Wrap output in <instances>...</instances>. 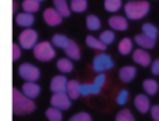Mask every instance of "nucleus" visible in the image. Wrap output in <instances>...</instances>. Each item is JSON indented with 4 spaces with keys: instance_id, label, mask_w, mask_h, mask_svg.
I'll return each mask as SVG.
<instances>
[{
    "instance_id": "8",
    "label": "nucleus",
    "mask_w": 159,
    "mask_h": 121,
    "mask_svg": "<svg viewBox=\"0 0 159 121\" xmlns=\"http://www.w3.org/2000/svg\"><path fill=\"white\" fill-rule=\"evenodd\" d=\"M50 106L59 109V110H69V109L71 107V99L69 97L67 92L55 93L50 97Z\"/></svg>"
},
{
    "instance_id": "40",
    "label": "nucleus",
    "mask_w": 159,
    "mask_h": 121,
    "mask_svg": "<svg viewBox=\"0 0 159 121\" xmlns=\"http://www.w3.org/2000/svg\"><path fill=\"white\" fill-rule=\"evenodd\" d=\"M36 2H38V3H41V2H43V0H36Z\"/></svg>"
},
{
    "instance_id": "17",
    "label": "nucleus",
    "mask_w": 159,
    "mask_h": 121,
    "mask_svg": "<svg viewBox=\"0 0 159 121\" xmlns=\"http://www.w3.org/2000/svg\"><path fill=\"white\" fill-rule=\"evenodd\" d=\"M64 53L67 54V57H69L70 60H80V57H81L80 47L74 41H70V43L67 45V47L64 49Z\"/></svg>"
},
{
    "instance_id": "30",
    "label": "nucleus",
    "mask_w": 159,
    "mask_h": 121,
    "mask_svg": "<svg viewBox=\"0 0 159 121\" xmlns=\"http://www.w3.org/2000/svg\"><path fill=\"white\" fill-rule=\"evenodd\" d=\"M143 33H144V35H147L148 38H151V39H157V36H158V28L155 27V25L147 22V24L143 25Z\"/></svg>"
},
{
    "instance_id": "4",
    "label": "nucleus",
    "mask_w": 159,
    "mask_h": 121,
    "mask_svg": "<svg viewBox=\"0 0 159 121\" xmlns=\"http://www.w3.org/2000/svg\"><path fill=\"white\" fill-rule=\"evenodd\" d=\"M105 82H106V75L99 74L98 77L93 80L92 84H81V86H80V93H81V96L98 95V93H101Z\"/></svg>"
},
{
    "instance_id": "16",
    "label": "nucleus",
    "mask_w": 159,
    "mask_h": 121,
    "mask_svg": "<svg viewBox=\"0 0 159 121\" xmlns=\"http://www.w3.org/2000/svg\"><path fill=\"white\" fill-rule=\"evenodd\" d=\"M135 74H137V70H135L134 67L126 66V67H123V68H120V71H119V78H120L123 82H131V81L134 80Z\"/></svg>"
},
{
    "instance_id": "28",
    "label": "nucleus",
    "mask_w": 159,
    "mask_h": 121,
    "mask_svg": "<svg viewBox=\"0 0 159 121\" xmlns=\"http://www.w3.org/2000/svg\"><path fill=\"white\" fill-rule=\"evenodd\" d=\"M121 0H105V10L109 13H116L121 8Z\"/></svg>"
},
{
    "instance_id": "36",
    "label": "nucleus",
    "mask_w": 159,
    "mask_h": 121,
    "mask_svg": "<svg viewBox=\"0 0 159 121\" xmlns=\"http://www.w3.org/2000/svg\"><path fill=\"white\" fill-rule=\"evenodd\" d=\"M21 57V46L20 45H13V60L17 61Z\"/></svg>"
},
{
    "instance_id": "39",
    "label": "nucleus",
    "mask_w": 159,
    "mask_h": 121,
    "mask_svg": "<svg viewBox=\"0 0 159 121\" xmlns=\"http://www.w3.org/2000/svg\"><path fill=\"white\" fill-rule=\"evenodd\" d=\"M13 10L16 11L17 10V2H14V6H13Z\"/></svg>"
},
{
    "instance_id": "19",
    "label": "nucleus",
    "mask_w": 159,
    "mask_h": 121,
    "mask_svg": "<svg viewBox=\"0 0 159 121\" xmlns=\"http://www.w3.org/2000/svg\"><path fill=\"white\" fill-rule=\"evenodd\" d=\"M80 86H81V84L78 82V81L73 80V81H69V84H67V95H69V97L71 100L77 99V97L81 96V93H80Z\"/></svg>"
},
{
    "instance_id": "31",
    "label": "nucleus",
    "mask_w": 159,
    "mask_h": 121,
    "mask_svg": "<svg viewBox=\"0 0 159 121\" xmlns=\"http://www.w3.org/2000/svg\"><path fill=\"white\" fill-rule=\"evenodd\" d=\"M46 117L49 121H61L63 120V116H61V110L56 107H49L46 110Z\"/></svg>"
},
{
    "instance_id": "38",
    "label": "nucleus",
    "mask_w": 159,
    "mask_h": 121,
    "mask_svg": "<svg viewBox=\"0 0 159 121\" xmlns=\"http://www.w3.org/2000/svg\"><path fill=\"white\" fill-rule=\"evenodd\" d=\"M151 71H152V74H154V75H159V58H158V60H155L154 63H152Z\"/></svg>"
},
{
    "instance_id": "2",
    "label": "nucleus",
    "mask_w": 159,
    "mask_h": 121,
    "mask_svg": "<svg viewBox=\"0 0 159 121\" xmlns=\"http://www.w3.org/2000/svg\"><path fill=\"white\" fill-rule=\"evenodd\" d=\"M149 11V3L148 2H129L124 6V13L127 18L130 19H141L148 14Z\"/></svg>"
},
{
    "instance_id": "22",
    "label": "nucleus",
    "mask_w": 159,
    "mask_h": 121,
    "mask_svg": "<svg viewBox=\"0 0 159 121\" xmlns=\"http://www.w3.org/2000/svg\"><path fill=\"white\" fill-rule=\"evenodd\" d=\"M69 43H70V39L66 35H61V33H56L52 38V45L55 47H59V49H66Z\"/></svg>"
},
{
    "instance_id": "9",
    "label": "nucleus",
    "mask_w": 159,
    "mask_h": 121,
    "mask_svg": "<svg viewBox=\"0 0 159 121\" xmlns=\"http://www.w3.org/2000/svg\"><path fill=\"white\" fill-rule=\"evenodd\" d=\"M67 84H69V80H67L64 75H56V77H53L52 81H50V91H52L53 93L66 92Z\"/></svg>"
},
{
    "instance_id": "37",
    "label": "nucleus",
    "mask_w": 159,
    "mask_h": 121,
    "mask_svg": "<svg viewBox=\"0 0 159 121\" xmlns=\"http://www.w3.org/2000/svg\"><path fill=\"white\" fill-rule=\"evenodd\" d=\"M151 116L155 121H159V106H152L151 107Z\"/></svg>"
},
{
    "instance_id": "35",
    "label": "nucleus",
    "mask_w": 159,
    "mask_h": 121,
    "mask_svg": "<svg viewBox=\"0 0 159 121\" xmlns=\"http://www.w3.org/2000/svg\"><path fill=\"white\" fill-rule=\"evenodd\" d=\"M69 121H92V119H91V116L88 113H84V111H81V113L74 114V116H73Z\"/></svg>"
},
{
    "instance_id": "3",
    "label": "nucleus",
    "mask_w": 159,
    "mask_h": 121,
    "mask_svg": "<svg viewBox=\"0 0 159 121\" xmlns=\"http://www.w3.org/2000/svg\"><path fill=\"white\" fill-rule=\"evenodd\" d=\"M34 56L39 61H50L55 58L56 50L50 42H39L34 47Z\"/></svg>"
},
{
    "instance_id": "7",
    "label": "nucleus",
    "mask_w": 159,
    "mask_h": 121,
    "mask_svg": "<svg viewBox=\"0 0 159 121\" xmlns=\"http://www.w3.org/2000/svg\"><path fill=\"white\" fill-rule=\"evenodd\" d=\"M18 74L22 80H25L27 82H36L41 78V71L38 67L32 66L30 63H24L20 66L18 68Z\"/></svg>"
},
{
    "instance_id": "29",
    "label": "nucleus",
    "mask_w": 159,
    "mask_h": 121,
    "mask_svg": "<svg viewBox=\"0 0 159 121\" xmlns=\"http://www.w3.org/2000/svg\"><path fill=\"white\" fill-rule=\"evenodd\" d=\"M87 28L89 31H98L101 28V19L96 15L91 14V15L87 17Z\"/></svg>"
},
{
    "instance_id": "25",
    "label": "nucleus",
    "mask_w": 159,
    "mask_h": 121,
    "mask_svg": "<svg viewBox=\"0 0 159 121\" xmlns=\"http://www.w3.org/2000/svg\"><path fill=\"white\" fill-rule=\"evenodd\" d=\"M21 6H22V10L30 14H34L39 10V3L36 0H24Z\"/></svg>"
},
{
    "instance_id": "14",
    "label": "nucleus",
    "mask_w": 159,
    "mask_h": 121,
    "mask_svg": "<svg viewBox=\"0 0 159 121\" xmlns=\"http://www.w3.org/2000/svg\"><path fill=\"white\" fill-rule=\"evenodd\" d=\"M109 27L116 31H126L129 28V24H127V19L124 17L115 15L109 18Z\"/></svg>"
},
{
    "instance_id": "33",
    "label": "nucleus",
    "mask_w": 159,
    "mask_h": 121,
    "mask_svg": "<svg viewBox=\"0 0 159 121\" xmlns=\"http://www.w3.org/2000/svg\"><path fill=\"white\" fill-rule=\"evenodd\" d=\"M99 39H101V42H103L107 46V45L113 43V41H115V33H113V31H103V32L101 33V36H99Z\"/></svg>"
},
{
    "instance_id": "34",
    "label": "nucleus",
    "mask_w": 159,
    "mask_h": 121,
    "mask_svg": "<svg viewBox=\"0 0 159 121\" xmlns=\"http://www.w3.org/2000/svg\"><path fill=\"white\" fill-rule=\"evenodd\" d=\"M127 100H129V92H127L126 89H123V91H120L119 95L116 96V103L120 105V106H123V105L127 103Z\"/></svg>"
},
{
    "instance_id": "11",
    "label": "nucleus",
    "mask_w": 159,
    "mask_h": 121,
    "mask_svg": "<svg viewBox=\"0 0 159 121\" xmlns=\"http://www.w3.org/2000/svg\"><path fill=\"white\" fill-rule=\"evenodd\" d=\"M34 22H35V18H34V15L32 14H30V13H18V14H16V24L17 25H20V27H22V28H31L34 25Z\"/></svg>"
},
{
    "instance_id": "32",
    "label": "nucleus",
    "mask_w": 159,
    "mask_h": 121,
    "mask_svg": "<svg viewBox=\"0 0 159 121\" xmlns=\"http://www.w3.org/2000/svg\"><path fill=\"white\" fill-rule=\"evenodd\" d=\"M116 121H135L134 116L131 114V111L124 109V110L119 111L117 116H116Z\"/></svg>"
},
{
    "instance_id": "24",
    "label": "nucleus",
    "mask_w": 159,
    "mask_h": 121,
    "mask_svg": "<svg viewBox=\"0 0 159 121\" xmlns=\"http://www.w3.org/2000/svg\"><path fill=\"white\" fill-rule=\"evenodd\" d=\"M143 88L144 91L147 92V95H149V96H154V95H157L158 92V82L154 80H145L143 84Z\"/></svg>"
},
{
    "instance_id": "15",
    "label": "nucleus",
    "mask_w": 159,
    "mask_h": 121,
    "mask_svg": "<svg viewBox=\"0 0 159 121\" xmlns=\"http://www.w3.org/2000/svg\"><path fill=\"white\" fill-rule=\"evenodd\" d=\"M134 106L140 113H147L151 109V105H149V99L147 95H138L134 99Z\"/></svg>"
},
{
    "instance_id": "10",
    "label": "nucleus",
    "mask_w": 159,
    "mask_h": 121,
    "mask_svg": "<svg viewBox=\"0 0 159 121\" xmlns=\"http://www.w3.org/2000/svg\"><path fill=\"white\" fill-rule=\"evenodd\" d=\"M43 19L48 25L50 27H56V25H60L63 21V17L55 10V8H46L43 13Z\"/></svg>"
},
{
    "instance_id": "20",
    "label": "nucleus",
    "mask_w": 159,
    "mask_h": 121,
    "mask_svg": "<svg viewBox=\"0 0 159 121\" xmlns=\"http://www.w3.org/2000/svg\"><path fill=\"white\" fill-rule=\"evenodd\" d=\"M134 39H135V43H137L138 46H141L143 49H154V46H155V39L148 38V36L144 35V33L137 35Z\"/></svg>"
},
{
    "instance_id": "13",
    "label": "nucleus",
    "mask_w": 159,
    "mask_h": 121,
    "mask_svg": "<svg viewBox=\"0 0 159 121\" xmlns=\"http://www.w3.org/2000/svg\"><path fill=\"white\" fill-rule=\"evenodd\" d=\"M133 60L143 67H148L149 64H151V56H149L145 50L137 49V50H134V53H133Z\"/></svg>"
},
{
    "instance_id": "18",
    "label": "nucleus",
    "mask_w": 159,
    "mask_h": 121,
    "mask_svg": "<svg viewBox=\"0 0 159 121\" xmlns=\"http://www.w3.org/2000/svg\"><path fill=\"white\" fill-rule=\"evenodd\" d=\"M55 10L60 14L61 17H70V4H67V0H53Z\"/></svg>"
},
{
    "instance_id": "23",
    "label": "nucleus",
    "mask_w": 159,
    "mask_h": 121,
    "mask_svg": "<svg viewBox=\"0 0 159 121\" xmlns=\"http://www.w3.org/2000/svg\"><path fill=\"white\" fill-rule=\"evenodd\" d=\"M57 68L60 72H64V74H69V72L73 71V68H74V66H73V61L70 60L69 57H64V58H60V60L57 61Z\"/></svg>"
},
{
    "instance_id": "12",
    "label": "nucleus",
    "mask_w": 159,
    "mask_h": 121,
    "mask_svg": "<svg viewBox=\"0 0 159 121\" xmlns=\"http://www.w3.org/2000/svg\"><path fill=\"white\" fill-rule=\"evenodd\" d=\"M22 93H24L27 97H30V99L34 100L35 97L39 96V93H41V86L35 82H25L24 85H22Z\"/></svg>"
},
{
    "instance_id": "27",
    "label": "nucleus",
    "mask_w": 159,
    "mask_h": 121,
    "mask_svg": "<svg viewBox=\"0 0 159 121\" xmlns=\"http://www.w3.org/2000/svg\"><path fill=\"white\" fill-rule=\"evenodd\" d=\"M131 50H133V42L130 41L129 38L121 39L120 43H119V52H120L121 54L127 56V54L131 53Z\"/></svg>"
},
{
    "instance_id": "5",
    "label": "nucleus",
    "mask_w": 159,
    "mask_h": 121,
    "mask_svg": "<svg viewBox=\"0 0 159 121\" xmlns=\"http://www.w3.org/2000/svg\"><path fill=\"white\" fill-rule=\"evenodd\" d=\"M18 42H20V46L22 49H34L38 43V32L35 29H31V28H27L24 29L18 36Z\"/></svg>"
},
{
    "instance_id": "41",
    "label": "nucleus",
    "mask_w": 159,
    "mask_h": 121,
    "mask_svg": "<svg viewBox=\"0 0 159 121\" xmlns=\"http://www.w3.org/2000/svg\"><path fill=\"white\" fill-rule=\"evenodd\" d=\"M130 2H134V0H130Z\"/></svg>"
},
{
    "instance_id": "26",
    "label": "nucleus",
    "mask_w": 159,
    "mask_h": 121,
    "mask_svg": "<svg viewBox=\"0 0 159 121\" xmlns=\"http://www.w3.org/2000/svg\"><path fill=\"white\" fill-rule=\"evenodd\" d=\"M87 7V0H71V3H70V10L74 11V13H84Z\"/></svg>"
},
{
    "instance_id": "6",
    "label": "nucleus",
    "mask_w": 159,
    "mask_h": 121,
    "mask_svg": "<svg viewBox=\"0 0 159 121\" xmlns=\"http://www.w3.org/2000/svg\"><path fill=\"white\" fill-rule=\"evenodd\" d=\"M115 67V63H113L112 57L106 53H99L93 57L92 61V68L95 72H103L107 71V70H112Z\"/></svg>"
},
{
    "instance_id": "1",
    "label": "nucleus",
    "mask_w": 159,
    "mask_h": 121,
    "mask_svg": "<svg viewBox=\"0 0 159 121\" xmlns=\"http://www.w3.org/2000/svg\"><path fill=\"white\" fill-rule=\"evenodd\" d=\"M36 109V105L32 99L27 97L21 91L14 88L13 89V111L17 116H24V114L32 113Z\"/></svg>"
},
{
    "instance_id": "21",
    "label": "nucleus",
    "mask_w": 159,
    "mask_h": 121,
    "mask_svg": "<svg viewBox=\"0 0 159 121\" xmlns=\"http://www.w3.org/2000/svg\"><path fill=\"white\" fill-rule=\"evenodd\" d=\"M85 43H87L88 47H91V49H93V50H106V45H105L103 42H101L99 38H95V36H92V35H88L87 38H85Z\"/></svg>"
}]
</instances>
